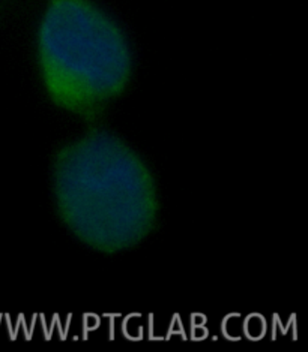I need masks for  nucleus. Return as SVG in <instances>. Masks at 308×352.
Instances as JSON below:
<instances>
[{
  "instance_id": "f257e3e1",
  "label": "nucleus",
  "mask_w": 308,
  "mask_h": 352,
  "mask_svg": "<svg viewBox=\"0 0 308 352\" xmlns=\"http://www.w3.org/2000/svg\"><path fill=\"white\" fill-rule=\"evenodd\" d=\"M53 192L63 225L96 252L112 255L140 245L156 222L151 170L110 132L89 131L57 152Z\"/></svg>"
},
{
  "instance_id": "f03ea898",
  "label": "nucleus",
  "mask_w": 308,
  "mask_h": 352,
  "mask_svg": "<svg viewBox=\"0 0 308 352\" xmlns=\"http://www.w3.org/2000/svg\"><path fill=\"white\" fill-rule=\"evenodd\" d=\"M37 52L50 99L83 119L94 120L131 80L127 35L92 0H50L38 28Z\"/></svg>"
}]
</instances>
